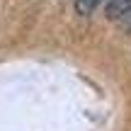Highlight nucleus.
<instances>
[{"label": "nucleus", "instance_id": "f257e3e1", "mask_svg": "<svg viewBox=\"0 0 131 131\" xmlns=\"http://www.w3.org/2000/svg\"><path fill=\"white\" fill-rule=\"evenodd\" d=\"M104 10L109 19H122L126 12H131V0H104Z\"/></svg>", "mask_w": 131, "mask_h": 131}, {"label": "nucleus", "instance_id": "f03ea898", "mask_svg": "<svg viewBox=\"0 0 131 131\" xmlns=\"http://www.w3.org/2000/svg\"><path fill=\"white\" fill-rule=\"evenodd\" d=\"M100 5H104V0H75V12L83 15V17H88V15H92Z\"/></svg>", "mask_w": 131, "mask_h": 131}]
</instances>
